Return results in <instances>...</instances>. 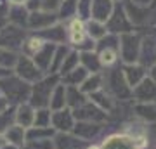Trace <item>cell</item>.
Returning a JSON list of instances; mask_svg holds the SVG:
<instances>
[{"label": "cell", "mask_w": 156, "mask_h": 149, "mask_svg": "<svg viewBox=\"0 0 156 149\" xmlns=\"http://www.w3.org/2000/svg\"><path fill=\"white\" fill-rule=\"evenodd\" d=\"M102 87H104V76L101 73H94V75H89V76L85 78V82L78 88L85 95H90V94H94V92H97V90H101Z\"/></svg>", "instance_id": "cell-26"}, {"label": "cell", "mask_w": 156, "mask_h": 149, "mask_svg": "<svg viewBox=\"0 0 156 149\" xmlns=\"http://www.w3.org/2000/svg\"><path fill=\"white\" fill-rule=\"evenodd\" d=\"M50 125L56 128V130L69 132V130L75 127V116H73V111L66 109V108H64V109H59V111H52Z\"/></svg>", "instance_id": "cell-15"}, {"label": "cell", "mask_w": 156, "mask_h": 149, "mask_svg": "<svg viewBox=\"0 0 156 149\" xmlns=\"http://www.w3.org/2000/svg\"><path fill=\"white\" fill-rule=\"evenodd\" d=\"M87 76H89L87 69L82 68V66H78L76 69H73V71H69L68 75L62 76V83H64L66 87H80V85L85 82Z\"/></svg>", "instance_id": "cell-29"}, {"label": "cell", "mask_w": 156, "mask_h": 149, "mask_svg": "<svg viewBox=\"0 0 156 149\" xmlns=\"http://www.w3.org/2000/svg\"><path fill=\"white\" fill-rule=\"evenodd\" d=\"M87 95L78 87H66V106H71L73 109L87 102Z\"/></svg>", "instance_id": "cell-32"}, {"label": "cell", "mask_w": 156, "mask_h": 149, "mask_svg": "<svg viewBox=\"0 0 156 149\" xmlns=\"http://www.w3.org/2000/svg\"><path fill=\"white\" fill-rule=\"evenodd\" d=\"M73 116L78 122H87V123H102L108 120V113L102 111L99 106H95L94 102L87 101L85 104L78 106L73 109Z\"/></svg>", "instance_id": "cell-9"}, {"label": "cell", "mask_w": 156, "mask_h": 149, "mask_svg": "<svg viewBox=\"0 0 156 149\" xmlns=\"http://www.w3.org/2000/svg\"><path fill=\"white\" fill-rule=\"evenodd\" d=\"M78 54H80V66L85 68L89 75L101 73L102 64H101L99 55L95 54V50H90V52H78Z\"/></svg>", "instance_id": "cell-19"}, {"label": "cell", "mask_w": 156, "mask_h": 149, "mask_svg": "<svg viewBox=\"0 0 156 149\" xmlns=\"http://www.w3.org/2000/svg\"><path fill=\"white\" fill-rule=\"evenodd\" d=\"M82 146H85V140L75 135L61 132L54 140V149H80Z\"/></svg>", "instance_id": "cell-21"}, {"label": "cell", "mask_w": 156, "mask_h": 149, "mask_svg": "<svg viewBox=\"0 0 156 149\" xmlns=\"http://www.w3.org/2000/svg\"><path fill=\"white\" fill-rule=\"evenodd\" d=\"M9 106H11L9 99H7L5 95H0V115H4V113L9 109Z\"/></svg>", "instance_id": "cell-40"}, {"label": "cell", "mask_w": 156, "mask_h": 149, "mask_svg": "<svg viewBox=\"0 0 156 149\" xmlns=\"http://www.w3.org/2000/svg\"><path fill=\"white\" fill-rule=\"evenodd\" d=\"M11 75H12V71L9 69V68H2V66H0V80H4V78L11 76Z\"/></svg>", "instance_id": "cell-42"}, {"label": "cell", "mask_w": 156, "mask_h": 149, "mask_svg": "<svg viewBox=\"0 0 156 149\" xmlns=\"http://www.w3.org/2000/svg\"><path fill=\"white\" fill-rule=\"evenodd\" d=\"M56 47L57 45H52V44H45L42 47L40 52L31 57L33 62L38 66V69L42 73H49L50 71V64H52V57H54V52H56Z\"/></svg>", "instance_id": "cell-18"}, {"label": "cell", "mask_w": 156, "mask_h": 149, "mask_svg": "<svg viewBox=\"0 0 156 149\" xmlns=\"http://www.w3.org/2000/svg\"><path fill=\"white\" fill-rule=\"evenodd\" d=\"M104 83H106L104 90H108V94L115 101H130L134 97V90L123 76L122 68H113L111 71H108V75L104 76Z\"/></svg>", "instance_id": "cell-1"}, {"label": "cell", "mask_w": 156, "mask_h": 149, "mask_svg": "<svg viewBox=\"0 0 156 149\" xmlns=\"http://www.w3.org/2000/svg\"><path fill=\"white\" fill-rule=\"evenodd\" d=\"M76 4L78 0H62L59 9H57V17L59 21H69L73 17H76Z\"/></svg>", "instance_id": "cell-33"}, {"label": "cell", "mask_w": 156, "mask_h": 149, "mask_svg": "<svg viewBox=\"0 0 156 149\" xmlns=\"http://www.w3.org/2000/svg\"><path fill=\"white\" fill-rule=\"evenodd\" d=\"M59 83V75H50L44 76L31 87V95H30V102L31 106H37L38 109L42 108H49L50 104V95L54 92L56 85Z\"/></svg>", "instance_id": "cell-3"}, {"label": "cell", "mask_w": 156, "mask_h": 149, "mask_svg": "<svg viewBox=\"0 0 156 149\" xmlns=\"http://www.w3.org/2000/svg\"><path fill=\"white\" fill-rule=\"evenodd\" d=\"M134 113L147 123H156V102H135Z\"/></svg>", "instance_id": "cell-23"}, {"label": "cell", "mask_w": 156, "mask_h": 149, "mask_svg": "<svg viewBox=\"0 0 156 149\" xmlns=\"http://www.w3.org/2000/svg\"><path fill=\"white\" fill-rule=\"evenodd\" d=\"M26 2H28V0H7L9 5H19V7H24Z\"/></svg>", "instance_id": "cell-43"}, {"label": "cell", "mask_w": 156, "mask_h": 149, "mask_svg": "<svg viewBox=\"0 0 156 149\" xmlns=\"http://www.w3.org/2000/svg\"><path fill=\"white\" fill-rule=\"evenodd\" d=\"M95 54L99 55L102 68H111L120 59V37L108 33L104 38L95 42Z\"/></svg>", "instance_id": "cell-2"}, {"label": "cell", "mask_w": 156, "mask_h": 149, "mask_svg": "<svg viewBox=\"0 0 156 149\" xmlns=\"http://www.w3.org/2000/svg\"><path fill=\"white\" fill-rule=\"evenodd\" d=\"M135 4H139V5H144V7H153L156 5V0H134Z\"/></svg>", "instance_id": "cell-41"}, {"label": "cell", "mask_w": 156, "mask_h": 149, "mask_svg": "<svg viewBox=\"0 0 156 149\" xmlns=\"http://www.w3.org/2000/svg\"><path fill=\"white\" fill-rule=\"evenodd\" d=\"M5 142H7V140H5V137H4V135H0V149H2L4 146H5Z\"/></svg>", "instance_id": "cell-45"}, {"label": "cell", "mask_w": 156, "mask_h": 149, "mask_svg": "<svg viewBox=\"0 0 156 149\" xmlns=\"http://www.w3.org/2000/svg\"><path fill=\"white\" fill-rule=\"evenodd\" d=\"M75 133H76V137L83 139V140H87V139H92L95 137L97 133L101 132V128H102V125L101 123H87V122H78L76 125H75Z\"/></svg>", "instance_id": "cell-25"}, {"label": "cell", "mask_w": 156, "mask_h": 149, "mask_svg": "<svg viewBox=\"0 0 156 149\" xmlns=\"http://www.w3.org/2000/svg\"><path fill=\"white\" fill-rule=\"evenodd\" d=\"M71 49H68L66 45H57L56 47V52H54V57H52V64H50V71L52 75H56V73H59V69H61L62 62H64V59H66L68 52H69Z\"/></svg>", "instance_id": "cell-34"}, {"label": "cell", "mask_w": 156, "mask_h": 149, "mask_svg": "<svg viewBox=\"0 0 156 149\" xmlns=\"http://www.w3.org/2000/svg\"><path fill=\"white\" fill-rule=\"evenodd\" d=\"M113 2H115V4H118V2H123V0H113Z\"/></svg>", "instance_id": "cell-47"}, {"label": "cell", "mask_w": 156, "mask_h": 149, "mask_svg": "<svg viewBox=\"0 0 156 149\" xmlns=\"http://www.w3.org/2000/svg\"><path fill=\"white\" fill-rule=\"evenodd\" d=\"M85 31H87V35H89L94 42H99L101 38H104V37L108 35L106 24H104V23L95 21V19L85 21Z\"/></svg>", "instance_id": "cell-28"}, {"label": "cell", "mask_w": 156, "mask_h": 149, "mask_svg": "<svg viewBox=\"0 0 156 149\" xmlns=\"http://www.w3.org/2000/svg\"><path fill=\"white\" fill-rule=\"evenodd\" d=\"M106 30H108V33L118 35V37L135 31V26L132 24V21L128 19L127 12H125L123 2L115 4V9H113L111 16H109V19L106 21Z\"/></svg>", "instance_id": "cell-6"}, {"label": "cell", "mask_w": 156, "mask_h": 149, "mask_svg": "<svg viewBox=\"0 0 156 149\" xmlns=\"http://www.w3.org/2000/svg\"><path fill=\"white\" fill-rule=\"evenodd\" d=\"M113 9H115V2L113 0H92L90 19H95V21L106 24V21L111 16Z\"/></svg>", "instance_id": "cell-17"}, {"label": "cell", "mask_w": 156, "mask_h": 149, "mask_svg": "<svg viewBox=\"0 0 156 149\" xmlns=\"http://www.w3.org/2000/svg\"><path fill=\"white\" fill-rule=\"evenodd\" d=\"M14 71H16V76H19L23 82L26 83H37L38 80L44 78V73L38 69V66L33 62L31 57L28 55H19L17 57V62L14 66Z\"/></svg>", "instance_id": "cell-8"}, {"label": "cell", "mask_w": 156, "mask_h": 149, "mask_svg": "<svg viewBox=\"0 0 156 149\" xmlns=\"http://www.w3.org/2000/svg\"><path fill=\"white\" fill-rule=\"evenodd\" d=\"M146 69H147V68H144L142 64H139V62H135V64H123L122 66L123 76H125L128 85L132 87V90H134V87H137V85L147 76V71H146Z\"/></svg>", "instance_id": "cell-16"}, {"label": "cell", "mask_w": 156, "mask_h": 149, "mask_svg": "<svg viewBox=\"0 0 156 149\" xmlns=\"http://www.w3.org/2000/svg\"><path fill=\"white\" fill-rule=\"evenodd\" d=\"M147 76H149L151 80H154V82H156V62L149 68V71H147Z\"/></svg>", "instance_id": "cell-44"}, {"label": "cell", "mask_w": 156, "mask_h": 149, "mask_svg": "<svg viewBox=\"0 0 156 149\" xmlns=\"http://www.w3.org/2000/svg\"><path fill=\"white\" fill-rule=\"evenodd\" d=\"M50 118H52V111L49 108H42L35 113V123L33 127H40V128H47L50 127Z\"/></svg>", "instance_id": "cell-36"}, {"label": "cell", "mask_w": 156, "mask_h": 149, "mask_svg": "<svg viewBox=\"0 0 156 149\" xmlns=\"http://www.w3.org/2000/svg\"><path fill=\"white\" fill-rule=\"evenodd\" d=\"M66 108V85L64 83H57L54 92L50 95V104H49V109L52 111H59V109H64Z\"/></svg>", "instance_id": "cell-27"}, {"label": "cell", "mask_w": 156, "mask_h": 149, "mask_svg": "<svg viewBox=\"0 0 156 149\" xmlns=\"http://www.w3.org/2000/svg\"><path fill=\"white\" fill-rule=\"evenodd\" d=\"M123 7H125V12H127L128 19L132 21V24L137 28L147 26L151 21V17L154 14V5L153 7H144L135 4L134 0H123Z\"/></svg>", "instance_id": "cell-7"}, {"label": "cell", "mask_w": 156, "mask_h": 149, "mask_svg": "<svg viewBox=\"0 0 156 149\" xmlns=\"http://www.w3.org/2000/svg\"><path fill=\"white\" fill-rule=\"evenodd\" d=\"M135 102H156V82L146 76L142 82L134 87Z\"/></svg>", "instance_id": "cell-12"}, {"label": "cell", "mask_w": 156, "mask_h": 149, "mask_svg": "<svg viewBox=\"0 0 156 149\" xmlns=\"http://www.w3.org/2000/svg\"><path fill=\"white\" fill-rule=\"evenodd\" d=\"M16 122L19 127L23 128H30L33 127L35 123V109L31 104H19V108H17L16 111Z\"/></svg>", "instance_id": "cell-20"}, {"label": "cell", "mask_w": 156, "mask_h": 149, "mask_svg": "<svg viewBox=\"0 0 156 149\" xmlns=\"http://www.w3.org/2000/svg\"><path fill=\"white\" fill-rule=\"evenodd\" d=\"M0 90L2 94H5V97L9 99V102L17 101V102H24L26 99H30L31 95V87L30 83L23 82L19 76H7L4 80H0Z\"/></svg>", "instance_id": "cell-5"}, {"label": "cell", "mask_w": 156, "mask_h": 149, "mask_svg": "<svg viewBox=\"0 0 156 149\" xmlns=\"http://www.w3.org/2000/svg\"><path fill=\"white\" fill-rule=\"evenodd\" d=\"M140 45L142 35L137 31L125 33L120 37V59L123 64H135L140 57Z\"/></svg>", "instance_id": "cell-4"}, {"label": "cell", "mask_w": 156, "mask_h": 149, "mask_svg": "<svg viewBox=\"0 0 156 149\" xmlns=\"http://www.w3.org/2000/svg\"><path fill=\"white\" fill-rule=\"evenodd\" d=\"M4 137H5L7 142L14 144V146H23L24 139H26V130L19 125H12V127H7Z\"/></svg>", "instance_id": "cell-31"}, {"label": "cell", "mask_w": 156, "mask_h": 149, "mask_svg": "<svg viewBox=\"0 0 156 149\" xmlns=\"http://www.w3.org/2000/svg\"><path fill=\"white\" fill-rule=\"evenodd\" d=\"M17 57L19 55L14 52V50H9V49H2L0 47V66L2 68H14L17 62Z\"/></svg>", "instance_id": "cell-37"}, {"label": "cell", "mask_w": 156, "mask_h": 149, "mask_svg": "<svg viewBox=\"0 0 156 149\" xmlns=\"http://www.w3.org/2000/svg\"><path fill=\"white\" fill-rule=\"evenodd\" d=\"M90 149H101V146H92Z\"/></svg>", "instance_id": "cell-46"}, {"label": "cell", "mask_w": 156, "mask_h": 149, "mask_svg": "<svg viewBox=\"0 0 156 149\" xmlns=\"http://www.w3.org/2000/svg\"><path fill=\"white\" fill-rule=\"evenodd\" d=\"M47 44V42H44V40L40 38L38 35H35V37H28V38H24V42H23L21 49H23V55H28V57H33L37 52H40L42 50V47Z\"/></svg>", "instance_id": "cell-30"}, {"label": "cell", "mask_w": 156, "mask_h": 149, "mask_svg": "<svg viewBox=\"0 0 156 149\" xmlns=\"http://www.w3.org/2000/svg\"><path fill=\"white\" fill-rule=\"evenodd\" d=\"M101 149H139L135 144V139L128 133H115L104 139L101 144Z\"/></svg>", "instance_id": "cell-13"}, {"label": "cell", "mask_w": 156, "mask_h": 149, "mask_svg": "<svg viewBox=\"0 0 156 149\" xmlns=\"http://www.w3.org/2000/svg\"><path fill=\"white\" fill-rule=\"evenodd\" d=\"M23 42H24V28L14 26V24L0 28V47L2 49L14 50L21 47Z\"/></svg>", "instance_id": "cell-11"}, {"label": "cell", "mask_w": 156, "mask_h": 149, "mask_svg": "<svg viewBox=\"0 0 156 149\" xmlns=\"http://www.w3.org/2000/svg\"><path fill=\"white\" fill-rule=\"evenodd\" d=\"M62 0H40V7L45 12H57Z\"/></svg>", "instance_id": "cell-39"}, {"label": "cell", "mask_w": 156, "mask_h": 149, "mask_svg": "<svg viewBox=\"0 0 156 149\" xmlns=\"http://www.w3.org/2000/svg\"><path fill=\"white\" fill-rule=\"evenodd\" d=\"M40 38L47 42V44H52V45H64V40L68 38V30L64 24L61 23H56L54 26L47 28L44 31H40L38 35Z\"/></svg>", "instance_id": "cell-14"}, {"label": "cell", "mask_w": 156, "mask_h": 149, "mask_svg": "<svg viewBox=\"0 0 156 149\" xmlns=\"http://www.w3.org/2000/svg\"><path fill=\"white\" fill-rule=\"evenodd\" d=\"M90 102H94L95 106H99L102 111H113V108H115V99H113L111 95L108 94V90H104V87L101 88V90H97V92H94V94H90Z\"/></svg>", "instance_id": "cell-24"}, {"label": "cell", "mask_w": 156, "mask_h": 149, "mask_svg": "<svg viewBox=\"0 0 156 149\" xmlns=\"http://www.w3.org/2000/svg\"><path fill=\"white\" fill-rule=\"evenodd\" d=\"M90 11H92V0H78L76 4V17L82 21L90 19Z\"/></svg>", "instance_id": "cell-38"}, {"label": "cell", "mask_w": 156, "mask_h": 149, "mask_svg": "<svg viewBox=\"0 0 156 149\" xmlns=\"http://www.w3.org/2000/svg\"><path fill=\"white\" fill-rule=\"evenodd\" d=\"M28 9L26 7H19V5H9L7 11V21L19 28H26L28 23Z\"/></svg>", "instance_id": "cell-22"}, {"label": "cell", "mask_w": 156, "mask_h": 149, "mask_svg": "<svg viewBox=\"0 0 156 149\" xmlns=\"http://www.w3.org/2000/svg\"><path fill=\"white\" fill-rule=\"evenodd\" d=\"M78 66H80V54H78L76 50H69L68 55H66V59H64V62H62L61 69H59V75L64 76V75H68L69 71L76 69Z\"/></svg>", "instance_id": "cell-35"}, {"label": "cell", "mask_w": 156, "mask_h": 149, "mask_svg": "<svg viewBox=\"0 0 156 149\" xmlns=\"http://www.w3.org/2000/svg\"><path fill=\"white\" fill-rule=\"evenodd\" d=\"M59 23L57 12H45V11H35L28 14V23H26V30L31 31H44L47 28L54 26Z\"/></svg>", "instance_id": "cell-10"}]
</instances>
